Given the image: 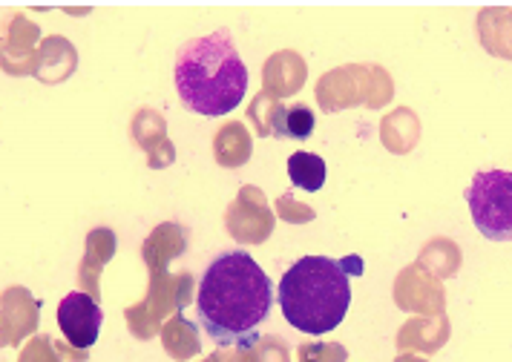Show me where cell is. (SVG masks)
Instances as JSON below:
<instances>
[{
  "instance_id": "cell-1",
  "label": "cell",
  "mask_w": 512,
  "mask_h": 362,
  "mask_svg": "<svg viewBox=\"0 0 512 362\" xmlns=\"http://www.w3.org/2000/svg\"><path fill=\"white\" fill-rule=\"evenodd\" d=\"M274 305V285L251 253L216 256L199 282L196 317L202 331L222 348H251L259 325Z\"/></svg>"
},
{
  "instance_id": "cell-2",
  "label": "cell",
  "mask_w": 512,
  "mask_h": 362,
  "mask_svg": "<svg viewBox=\"0 0 512 362\" xmlns=\"http://www.w3.org/2000/svg\"><path fill=\"white\" fill-rule=\"evenodd\" d=\"M173 75L182 104L208 118L233 113L248 92V67L228 29L190 38L176 55Z\"/></svg>"
},
{
  "instance_id": "cell-3",
  "label": "cell",
  "mask_w": 512,
  "mask_h": 362,
  "mask_svg": "<svg viewBox=\"0 0 512 362\" xmlns=\"http://www.w3.org/2000/svg\"><path fill=\"white\" fill-rule=\"evenodd\" d=\"M363 265L357 256L328 259V256H303L282 273L280 308L297 331L323 337L334 331L351 305V273Z\"/></svg>"
},
{
  "instance_id": "cell-4",
  "label": "cell",
  "mask_w": 512,
  "mask_h": 362,
  "mask_svg": "<svg viewBox=\"0 0 512 362\" xmlns=\"http://www.w3.org/2000/svg\"><path fill=\"white\" fill-rule=\"evenodd\" d=\"M472 222L489 242H512V173L481 170L466 190Z\"/></svg>"
},
{
  "instance_id": "cell-5",
  "label": "cell",
  "mask_w": 512,
  "mask_h": 362,
  "mask_svg": "<svg viewBox=\"0 0 512 362\" xmlns=\"http://www.w3.org/2000/svg\"><path fill=\"white\" fill-rule=\"evenodd\" d=\"M101 322H104V311L90 294L72 291L58 305V325L75 348H93L101 334Z\"/></svg>"
},
{
  "instance_id": "cell-6",
  "label": "cell",
  "mask_w": 512,
  "mask_h": 362,
  "mask_svg": "<svg viewBox=\"0 0 512 362\" xmlns=\"http://www.w3.org/2000/svg\"><path fill=\"white\" fill-rule=\"evenodd\" d=\"M314 110L305 104H291V107H277V113L271 118V133L277 138H288V141H305L314 133Z\"/></svg>"
},
{
  "instance_id": "cell-7",
  "label": "cell",
  "mask_w": 512,
  "mask_h": 362,
  "mask_svg": "<svg viewBox=\"0 0 512 362\" xmlns=\"http://www.w3.org/2000/svg\"><path fill=\"white\" fill-rule=\"evenodd\" d=\"M288 176L294 187H300L305 193H317L326 184V161L317 153H294L288 159Z\"/></svg>"
}]
</instances>
